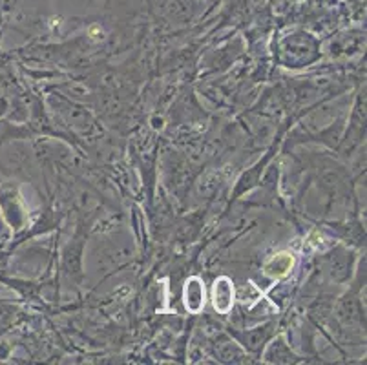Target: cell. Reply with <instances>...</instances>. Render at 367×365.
Instances as JSON below:
<instances>
[{
    "label": "cell",
    "instance_id": "2",
    "mask_svg": "<svg viewBox=\"0 0 367 365\" xmlns=\"http://www.w3.org/2000/svg\"><path fill=\"white\" fill-rule=\"evenodd\" d=\"M185 307L190 312H200L205 305V287L200 278H190L185 283Z\"/></svg>",
    "mask_w": 367,
    "mask_h": 365
},
{
    "label": "cell",
    "instance_id": "3",
    "mask_svg": "<svg viewBox=\"0 0 367 365\" xmlns=\"http://www.w3.org/2000/svg\"><path fill=\"white\" fill-rule=\"evenodd\" d=\"M292 265H294V257H292L291 254L287 252L276 254V256H272L271 259L265 263V274L274 279L284 278V276H287L289 274V270L292 269Z\"/></svg>",
    "mask_w": 367,
    "mask_h": 365
},
{
    "label": "cell",
    "instance_id": "1",
    "mask_svg": "<svg viewBox=\"0 0 367 365\" xmlns=\"http://www.w3.org/2000/svg\"><path fill=\"white\" fill-rule=\"evenodd\" d=\"M212 302H214V309H216L217 312H222V314H227V312L232 309L234 287L229 278L216 279L212 289Z\"/></svg>",
    "mask_w": 367,
    "mask_h": 365
}]
</instances>
